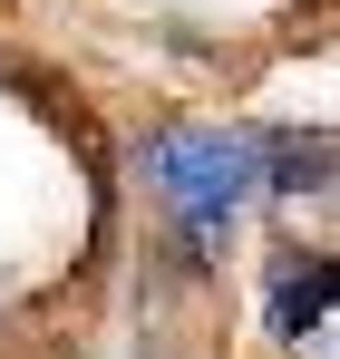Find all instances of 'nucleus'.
Instances as JSON below:
<instances>
[{
	"label": "nucleus",
	"instance_id": "f257e3e1",
	"mask_svg": "<svg viewBox=\"0 0 340 359\" xmlns=\"http://www.w3.org/2000/svg\"><path fill=\"white\" fill-rule=\"evenodd\" d=\"M136 194L156 204L195 262H214L233 243V224L263 204V126L243 117H166L136 136Z\"/></svg>",
	"mask_w": 340,
	"mask_h": 359
},
{
	"label": "nucleus",
	"instance_id": "f03ea898",
	"mask_svg": "<svg viewBox=\"0 0 340 359\" xmlns=\"http://www.w3.org/2000/svg\"><path fill=\"white\" fill-rule=\"evenodd\" d=\"M331 252H273L263 262V330H273V350H311V340H331Z\"/></svg>",
	"mask_w": 340,
	"mask_h": 359
}]
</instances>
